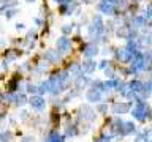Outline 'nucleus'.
Listing matches in <instances>:
<instances>
[{
    "instance_id": "obj_3",
    "label": "nucleus",
    "mask_w": 152,
    "mask_h": 142,
    "mask_svg": "<svg viewBox=\"0 0 152 142\" xmlns=\"http://www.w3.org/2000/svg\"><path fill=\"white\" fill-rule=\"evenodd\" d=\"M100 98H101V95L97 90H89V93H87V100L89 101H98Z\"/></svg>"
},
{
    "instance_id": "obj_11",
    "label": "nucleus",
    "mask_w": 152,
    "mask_h": 142,
    "mask_svg": "<svg viewBox=\"0 0 152 142\" xmlns=\"http://www.w3.org/2000/svg\"><path fill=\"white\" fill-rule=\"evenodd\" d=\"M131 87H133V90H141V84H138V82H133Z\"/></svg>"
},
{
    "instance_id": "obj_2",
    "label": "nucleus",
    "mask_w": 152,
    "mask_h": 142,
    "mask_svg": "<svg viewBox=\"0 0 152 142\" xmlns=\"http://www.w3.org/2000/svg\"><path fill=\"white\" fill-rule=\"evenodd\" d=\"M30 104H32L35 109H43V107H45V100H43L41 96H33L32 100H30Z\"/></svg>"
},
{
    "instance_id": "obj_4",
    "label": "nucleus",
    "mask_w": 152,
    "mask_h": 142,
    "mask_svg": "<svg viewBox=\"0 0 152 142\" xmlns=\"http://www.w3.org/2000/svg\"><path fill=\"white\" fill-rule=\"evenodd\" d=\"M127 111V104H114L113 106V112L114 114H124Z\"/></svg>"
},
{
    "instance_id": "obj_6",
    "label": "nucleus",
    "mask_w": 152,
    "mask_h": 142,
    "mask_svg": "<svg viewBox=\"0 0 152 142\" xmlns=\"http://www.w3.org/2000/svg\"><path fill=\"white\" fill-rule=\"evenodd\" d=\"M59 47H60V49H65V51H68V49H70V43H68V40H67V38L59 40Z\"/></svg>"
},
{
    "instance_id": "obj_1",
    "label": "nucleus",
    "mask_w": 152,
    "mask_h": 142,
    "mask_svg": "<svg viewBox=\"0 0 152 142\" xmlns=\"http://www.w3.org/2000/svg\"><path fill=\"white\" fill-rule=\"evenodd\" d=\"M146 112H147V106L144 103H140L136 106V109L133 111V115H135V118H138V120H144V117H146L144 114Z\"/></svg>"
},
{
    "instance_id": "obj_8",
    "label": "nucleus",
    "mask_w": 152,
    "mask_h": 142,
    "mask_svg": "<svg viewBox=\"0 0 152 142\" xmlns=\"http://www.w3.org/2000/svg\"><path fill=\"white\" fill-rule=\"evenodd\" d=\"M83 112H84V117H86V118H90V120H92V118H94V112H92V111H87V107L86 106H84L83 107Z\"/></svg>"
},
{
    "instance_id": "obj_12",
    "label": "nucleus",
    "mask_w": 152,
    "mask_h": 142,
    "mask_svg": "<svg viewBox=\"0 0 152 142\" xmlns=\"http://www.w3.org/2000/svg\"><path fill=\"white\" fill-rule=\"evenodd\" d=\"M27 90H29V92H36V87H33V85H29V89H27Z\"/></svg>"
},
{
    "instance_id": "obj_15",
    "label": "nucleus",
    "mask_w": 152,
    "mask_h": 142,
    "mask_svg": "<svg viewBox=\"0 0 152 142\" xmlns=\"http://www.w3.org/2000/svg\"><path fill=\"white\" fill-rule=\"evenodd\" d=\"M27 2H33V0H27Z\"/></svg>"
},
{
    "instance_id": "obj_7",
    "label": "nucleus",
    "mask_w": 152,
    "mask_h": 142,
    "mask_svg": "<svg viewBox=\"0 0 152 142\" xmlns=\"http://www.w3.org/2000/svg\"><path fill=\"white\" fill-rule=\"evenodd\" d=\"M48 142H63V137H62V136H59L57 133H52V134L49 136Z\"/></svg>"
},
{
    "instance_id": "obj_10",
    "label": "nucleus",
    "mask_w": 152,
    "mask_h": 142,
    "mask_svg": "<svg viewBox=\"0 0 152 142\" xmlns=\"http://www.w3.org/2000/svg\"><path fill=\"white\" fill-rule=\"evenodd\" d=\"M84 68H86V71H92L94 70V63L92 62H87L86 65H84Z\"/></svg>"
},
{
    "instance_id": "obj_14",
    "label": "nucleus",
    "mask_w": 152,
    "mask_h": 142,
    "mask_svg": "<svg viewBox=\"0 0 152 142\" xmlns=\"http://www.w3.org/2000/svg\"><path fill=\"white\" fill-rule=\"evenodd\" d=\"M62 2H70V0H62Z\"/></svg>"
},
{
    "instance_id": "obj_9",
    "label": "nucleus",
    "mask_w": 152,
    "mask_h": 142,
    "mask_svg": "<svg viewBox=\"0 0 152 142\" xmlns=\"http://www.w3.org/2000/svg\"><path fill=\"white\" fill-rule=\"evenodd\" d=\"M0 139H2V142H8L10 141V133H2L0 134Z\"/></svg>"
},
{
    "instance_id": "obj_13",
    "label": "nucleus",
    "mask_w": 152,
    "mask_h": 142,
    "mask_svg": "<svg viewBox=\"0 0 152 142\" xmlns=\"http://www.w3.org/2000/svg\"><path fill=\"white\" fill-rule=\"evenodd\" d=\"M67 133H68V134H75V128H70V130L67 131Z\"/></svg>"
},
{
    "instance_id": "obj_5",
    "label": "nucleus",
    "mask_w": 152,
    "mask_h": 142,
    "mask_svg": "<svg viewBox=\"0 0 152 142\" xmlns=\"http://www.w3.org/2000/svg\"><path fill=\"white\" fill-rule=\"evenodd\" d=\"M133 130H135V128H133V123H130V122L122 125V133H124V134H130Z\"/></svg>"
}]
</instances>
